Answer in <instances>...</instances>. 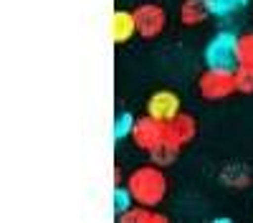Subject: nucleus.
Returning <instances> with one entry per match:
<instances>
[{
	"mask_svg": "<svg viewBox=\"0 0 253 223\" xmlns=\"http://www.w3.org/2000/svg\"><path fill=\"white\" fill-rule=\"evenodd\" d=\"M117 218L122 223H167V216L160 213L155 206H139V203H134L129 211H124Z\"/></svg>",
	"mask_w": 253,
	"mask_h": 223,
	"instance_id": "10",
	"label": "nucleus"
},
{
	"mask_svg": "<svg viewBox=\"0 0 253 223\" xmlns=\"http://www.w3.org/2000/svg\"><path fill=\"white\" fill-rule=\"evenodd\" d=\"M137 36L144 41H155L167 28V10L160 3H139L134 8Z\"/></svg>",
	"mask_w": 253,
	"mask_h": 223,
	"instance_id": "4",
	"label": "nucleus"
},
{
	"mask_svg": "<svg viewBox=\"0 0 253 223\" xmlns=\"http://www.w3.org/2000/svg\"><path fill=\"white\" fill-rule=\"evenodd\" d=\"M132 206H134V198H132L129 190H126V185L114 188V216H122L124 211H129Z\"/></svg>",
	"mask_w": 253,
	"mask_h": 223,
	"instance_id": "15",
	"label": "nucleus"
},
{
	"mask_svg": "<svg viewBox=\"0 0 253 223\" xmlns=\"http://www.w3.org/2000/svg\"><path fill=\"white\" fill-rule=\"evenodd\" d=\"M182 152V147H177L175 142H170V139H162L160 145L155 147V150H150L147 155H150V162H155V165H160V168H170L172 162L177 160V155Z\"/></svg>",
	"mask_w": 253,
	"mask_h": 223,
	"instance_id": "11",
	"label": "nucleus"
},
{
	"mask_svg": "<svg viewBox=\"0 0 253 223\" xmlns=\"http://www.w3.org/2000/svg\"><path fill=\"white\" fill-rule=\"evenodd\" d=\"M220 180L225 182V185H233V188H246V185H251V175H248V170L241 165V162L228 165V168L220 173Z\"/></svg>",
	"mask_w": 253,
	"mask_h": 223,
	"instance_id": "12",
	"label": "nucleus"
},
{
	"mask_svg": "<svg viewBox=\"0 0 253 223\" xmlns=\"http://www.w3.org/2000/svg\"><path fill=\"white\" fill-rule=\"evenodd\" d=\"M132 36H137V20H134V10H114L112 13V41L117 46L126 44Z\"/></svg>",
	"mask_w": 253,
	"mask_h": 223,
	"instance_id": "9",
	"label": "nucleus"
},
{
	"mask_svg": "<svg viewBox=\"0 0 253 223\" xmlns=\"http://www.w3.org/2000/svg\"><path fill=\"white\" fill-rule=\"evenodd\" d=\"M205 66L213 69H238V36L233 33H218L208 41L203 51Z\"/></svg>",
	"mask_w": 253,
	"mask_h": 223,
	"instance_id": "3",
	"label": "nucleus"
},
{
	"mask_svg": "<svg viewBox=\"0 0 253 223\" xmlns=\"http://www.w3.org/2000/svg\"><path fill=\"white\" fill-rule=\"evenodd\" d=\"M236 87H238V94H243V96L253 94V66L236 69Z\"/></svg>",
	"mask_w": 253,
	"mask_h": 223,
	"instance_id": "14",
	"label": "nucleus"
},
{
	"mask_svg": "<svg viewBox=\"0 0 253 223\" xmlns=\"http://www.w3.org/2000/svg\"><path fill=\"white\" fill-rule=\"evenodd\" d=\"M210 13H213L210 0H182L180 10H177V18H180V23L185 28H198L208 20Z\"/></svg>",
	"mask_w": 253,
	"mask_h": 223,
	"instance_id": "8",
	"label": "nucleus"
},
{
	"mask_svg": "<svg viewBox=\"0 0 253 223\" xmlns=\"http://www.w3.org/2000/svg\"><path fill=\"white\" fill-rule=\"evenodd\" d=\"M126 190L132 193L134 203H139V206H160V203L167 198V190H170V180H167L165 175V168L155 165V162H150V165H142L137 170H132L129 175H126Z\"/></svg>",
	"mask_w": 253,
	"mask_h": 223,
	"instance_id": "1",
	"label": "nucleus"
},
{
	"mask_svg": "<svg viewBox=\"0 0 253 223\" xmlns=\"http://www.w3.org/2000/svg\"><path fill=\"white\" fill-rule=\"evenodd\" d=\"M198 91H200V96L208 99V101L230 99L233 94H238V87H236V69H213V66H208V69L198 76Z\"/></svg>",
	"mask_w": 253,
	"mask_h": 223,
	"instance_id": "2",
	"label": "nucleus"
},
{
	"mask_svg": "<svg viewBox=\"0 0 253 223\" xmlns=\"http://www.w3.org/2000/svg\"><path fill=\"white\" fill-rule=\"evenodd\" d=\"M238 66H253V31L238 36Z\"/></svg>",
	"mask_w": 253,
	"mask_h": 223,
	"instance_id": "13",
	"label": "nucleus"
},
{
	"mask_svg": "<svg viewBox=\"0 0 253 223\" xmlns=\"http://www.w3.org/2000/svg\"><path fill=\"white\" fill-rule=\"evenodd\" d=\"M129 139H132V145L137 150H142V152L155 150L160 142L165 139V122H160V119H155L150 114L134 119V127H132Z\"/></svg>",
	"mask_w": 253,
	"mask_h": 223,
	"instance_id": "5",
	"label": "nucleus"
},
{
	"mask_svg": "<svg viewBox=\"0 0 253 223\" xmlns=\"http://www.w3.org/2000/svg\"><path fill=\"white\" fill-rule=\"evenodd\" d=\"M132 127H134V117L129 112H122L114 122V134L117 137H126V134H132Z\"/></svg>",
	"mask_w": 253,
	"mask_h": 223,
	"instance_id": "16",
	"label": "nucleus"
},
{
	"mask_svg": "<svg viewBox=\"0 0 253 223\" xmlns=\"http://www.w3.org/2000/svg\"><path fill=\"white\" fill-rule=\"evenodd\" d=\"M198 134V122L190 112H177L170 122H165V137L177 147H187Z\"/></svg>",
	"mask_w": 253,
	"mask_h": 223,
	"instance_id": "6",
	"label": "nucleus"
},
{
	"mask_svg": "<svg viewBox=\"0 0 253 223\" xmlns=\"http://www.w3.org/2000/svg\"><path fill=\"white\" fill-rule=\"evenodd\" d=\"M177 112H182V107H180V96L172 89H157L147 99V114L160 122H170Z\"/></svg>",
	"mask_w": 253,
	"mask_h": 223,
	"instance_id": "7",
	"label": "nucleus"
}]
</instances>
